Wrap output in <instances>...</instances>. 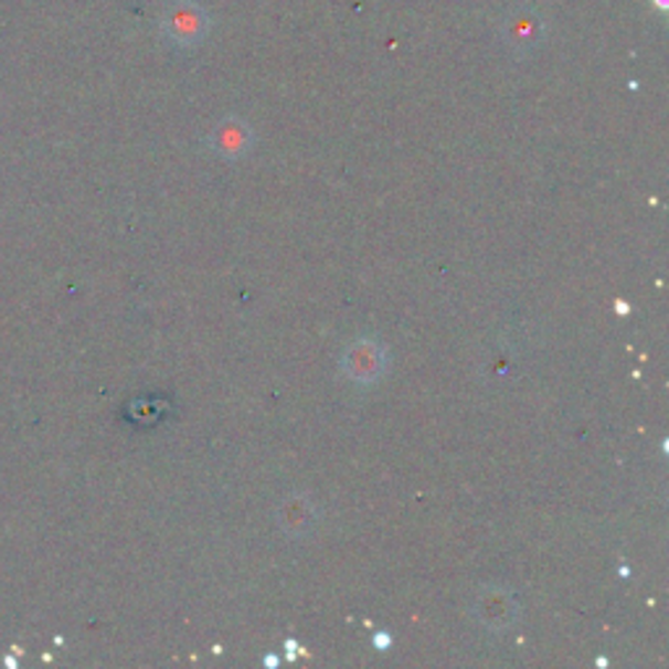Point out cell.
<instances>
[{
    "label": "cell",
    "instance_id": "obj_6",
    "mask_svg": "<svg viewBox=\"0 0 669 669\" xmlns=\"http://www.w3.org/2000/svg\"><path fill=\"white\" fill-rule=\"evenodd\" d=\"M254 147V131L246 120L227 116L210 131V149L223 160H241Z\"/></svg>",
    "mask_w": 669,
    "mask_h": 669
},
{
    "label": "cell",
    "instance_id": "obj_4",
    "mask_svg": "<svg viewBox=\"0 0 669 669\" xmlns=\"http://www.w3.org/2000/svg\"><path fill=\"white\" fill-rule=\"evenodd\" d=\"M322 510L309 492H290L277 502L275 523L288 539H309L319 529Z\"/></svg>",
    "mask_w": 669,
    "mask_h": 669
},
{
    "label": "cell",
    "instance_id": "obj_1",
    "mask_svg": "<svg viewBox=\"0 0 669 669\" xmlns=\"http://www.w3.org/2000/svg\"><path fill=\"white\" fill-rule=\"evenodd\" d=\"M338 369L348 382L359 384V387H372V384L384 380L390 369L387 346L372 334H361L343 348Z\"/></svg>",
    "mask_w": 669,
    "mask_h": 669
},
{
    "label": "cell",
    "instance_id": "obj_2",
    "mask_svg": "<svg viewBox=\"0 0 669 669\" xmlns=\"http://www.w3.org/2000/svg\"><path fill=\"white\" fill-rule=\"evenodd\" d=\"M468 612H471L474 623L481 625L484 630L502 633L518 623L521 604H518L510 588L500 586V583H489V586L476 588L471 602H468Z\"/></svg>",
    "mask_w": 669,
    "mask_h": 669
},
{
    "label": "cell",
    "instance_id": "obj_3",
    "mask_svg": "<svg viewBox=\"0 0 669 669\" xmlns=\"http://www.w3.org/2000/svg\"><path fill=\"white\" fill-rule=\"evenodd\" d=\"M162 30L178 47H194L208 38L210 17L194 0H176L166 9Z\"/></svg>",
    "mask_w": 669,
    "mask_h": 669
},
{
    "label": "cell",
    "instance_id": "obj_7",
    "mask_svg": "<svg viewBox=\"0 0 669 669\" xmlns=\"http://www.w3.org/2000/svg\"><path fill=\"white\" fill-rule=\"evenodd\" d=\"M374 646H382L380 651H387L390 646H393V636H390V633H376V636H374Z\"/></svg>",
    "mask_w": 669,
    "mask_h": 669
},
{
    "label": "cell",
    "instance_id": "obj_5",
    "mask_svg": "<svg viewBox=\"0 0 669 669\" xmlns=\"http://www.w3.org/2000/svg\"><path fill=\"white\" fill-rule=\"evenodd\" d=\"M544 34L546 26L542 13L537 9H529V6H521V9L510 11V17L505 19L502 24L505 45L518 55L533 53V50L544 42Z\"/></svg>",
    "mask_w": 669,
    "mask_h": 669
}]
</instances>
